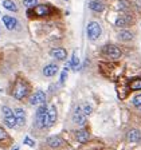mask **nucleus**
Returning <instances> with one entry per match:
<instances>
[{"mask_svg": "<svg viewBox=\"0 0 141 150\" xmlns=\"http://www.w3.org/2000/svg\"><path fill=\"white\" fill-rule=\"evenodd\" d=\"M4 123H6L8 127H16L18 126V122H16V118H15V114H12V115L9 117H4Z\"/></svg>", "mask_w": 141, "mask_h": 150, "instance_id": "nucleus-17", "label": "nucleus"}, {"mask_svg": "<svg viewBox=\"0 0 141 150\" xmlns=\"http://www.w3.org/2000/svg\"><path fill=\"white\" fill-rule=\"evenodd\" d=\"M56 107L54 105H51L48 109H47V127H51L56 122Z\"/></svg>", "mask_w": 141, "mask_h": 150, "instance_id": "nucleus-7", "label": "nucleus"}, {"mask_svg": "<svg viewBox=\"0 0 141 150\" xmlns=\"http://www.w3.org/2000/svg\"><path fill=\"white\" fill-rule=\"evenodd\" d=\"M101 32H102V30H101L98 23L91 22L88 24V36L90 40H97L98 38H100Z\"/></svg>", "mask_w": 141, "mask_h": 150, "instance_id": "nucleus-3", "label": "nucleus"}, {"mask_svg": "<svg viewBox=\"0 0 141 150\" xmlns=\"http://www.w3.org/2000/svg\"><path fill=\"white\" fill-rule=\"evenodd\" d=\"M89 7H90L93 11H95V12H101L103 9V4H101L100 1H91V3L89 4Z\"/></svg>", "mask_w": 141, "mask_h": 150, "instance_id": "nucleus-20", "label": "nucleus"}, {"mask_svg": "<svg viewBox=\"0 0 141 150\" xmlns=\"http://www.w3.org/2000/svg\"><path fill=\"white\" fill-rule=\"evenodd\" d=\"M26 145H28V146H31V147H34L35 146V142L31 139L30 137H24V141H23Z\"/></svg>", "mask_w": 141, "mask_h": 150, "instance_id": "nucleus-28", "label": "nucleus"}, {"mask_svg": "<svg viewBox=\"0 0 141 150\" xmlns=\"http://www.w3.org/2000/svg\"><path fill=\"white\" fill-rule=\"evenodd\" d=\"M129 87L132 90H141V79H135L133 82H130Z\"/></svg>", "mask_w": 141, "mask_h": 150, "instance_id": "nucleus-22", "label": "nucleus"}, {"mask_svg": "<svg viewBox=\"0 0 141 150\" xmlns=\"http://www.w3.org/2000/svg\"><path fill=\"white\" fill-rule=\"evenodd\" d=\"M118 38L121 39V40H130L132 38H133V35H132V32H129V31H126V30H124V31L120 32Z\"/></svg>", "mask_w": 141, "mask_h": 150, "instance_id": "nucleus-21", "label": "nucleus"}, {"mask_svg": "<svg viewBox=\"0 0 141 150\" xmlns=\"http://www.w3.org/2000/svg\"><path fill=\"white\" fill-rule=\"evenodd\" d=\"M47 109L48 107L46 105H41L39 109L36 111V115H35V125L38 126L39 129L47 127Z\"/></svg>", "mask_w": 141, "mask_h": 150, "instance_id": "nucleus-1", "label": "nucleus"}, {"mask_svg": "<svg viewBox=\"0 0 141 150\" xmlns=\"http://www.w3.org/2000/svg\"><path fill=\"white\" fill-rule=\"evenodd\" d=\"M14 114H15L18 126H24V123H26V112H24V110L20 109V107H18V109L14 110Z\"/></svg>", "mask_w": 141, "mask_h": 150, "instance_id": "nucleus-10", "label": "nucleus"}, {"mask_svg": "<svg viewBox=\"0 0 141 150\" xmlns=\"http://www.w3.org/2000/svg\"><path fill=\"white\" fill-rule=\"evenodd\" d=\"M28 91H30L28 84L23 81H19L18 83L15 84V88H14V91H12V95H14V98H16L18 100H22L27 97Z\"/></svg>", "mask_w": 141, "mask_h": 150, "instance_id": "nucleus-2", "label": "nucleus"}, {"mask_svg": "<svg viewBox=\"0 0 141 150\" xmlns=\"http://www.w3.org/2000/svg\"><path fill=\"white\" fill-rule=\"evenodd\" d=\"M12 150H19V146H14V149Z\"/></svg>", "mask_w": 141, "mask_h": 150, "instance_id": "nucleus-29", "label": "nucleus"}, {"mask_svg": "<svg viewBox=\"0 0 141 150\" xmlns=\"http://www.w3.org/2000/svg\"><path fill=\"white\" fill-rule=\"evenodd\" d=\"M46 102V94L42 90H38L35 94H32L31 98H30V103L32 106H41Z\"/></svg>", "mask_w": 141, "mask_h": 150, "instance_id": "nucleus-6", "label": "nucleus"}, {"mask_svg": "<svg viewBox=\"0 0 141 150\" xmlns=\"http://www.w3.org/2000/svg\"><path fill=\"white\" fill-rule=\"evenodd\" d=\"M38 3V0H23V4H24L26 8H31V7H35Z\"/></svg>", "mask_w": 141, "mask_h": 150, "instance_id": "nucleus-24", "label": "nucleus"}, {"mask_svg": "<svg viewBox=\"0 0 141 150\" xmlns=\"http://www.w3.org/2000/svg\"><path fill=\"white\" fill-rule=\"evenodd\" d=\"M70 67H71L74 71H77L79 67V59H78V56H77V52L73 54V58H71V62H70Z\"/></svg>", "mask_w": 141, "mask_h": 150, "instance_id": "nucleus-19", "label": "nucleus"}, {"mask_svg": "<svg viewBox=\"0 0 141 150\" xmlns=\"http://www.w3.org/2000/svg\"><path fill=\"white\" fill-rule=\"evenodd\" d=\"M56 72H58V64L51 63V64L44 66V69H43V75H44V76L51 78V76H54V75L56 74Z\"/></svg>", "mask_w": 141, "mask_h": 150, "instance_id": "nucleus-11", "label": "nucleus"}, {"mask_svg": "<svg viewBox=\"0 0 141 150\" xmlns=\"http://www.w3.org/2000/svg\"><path fill=\"white\" fill-rule=\"evenodd\" d=\"M1 112H3L4 117H9V115H12V114H14V111L9 109L8 106H3V107H1Z\"/></svg>", "mask_w": 141, "mask_h": 150, "instance_id": "nucleus-26", "label": "nucleus"}, {"mask_svg": "<svg viewBox=\"0 0 141 150\" xmlns=\"http://www.w3.org/2000/svg\"><path fill=\"white\" fill-rule=\"evenodd\" d=\"M47 145L51 147V149H58V147H62L63 146V139L61 137H58V135H51V137L47 138Z\"/></svg>", "mask_w": 141, "mask_h": 150, "instance_id": "nucleus-8", "label": "nucleus"}, {"mask_svg": "<svg viewBox=\"0 0 141 150\" xmlns=\"http://www.w3.org/2000/svg\"><path fill=\"white\" fill-rule=\"evenodd\" d=\"M66 1H67V0H66Z\"/></svg>", "mask_w": 141, "mask_h": 150, "instance_id": "nucleus-30", "label": "nucleus"}, {"mask_svg": "<svg viewBox=\"0 0 141 150\" xmlns=\"http://www.w3.org/2000/svg\"><path fill=\"white\" fill-rule=\"evenodd\" d=\"M50 7L46 6V4H39L34 8V16H38V18H43V16H47L50 13Z\"/></svg>", "mask_w": 141, "mask_h": 150, "instance_id": "nucleus-9", "label": "nucleus"}, {"mask_svg": "<svg viewBox=\"0 0 141 150\" xmlns=\"http://www.w3.org/2000/svg\"><path fill=\"white\" fill-rule=\"evenodd\" d=\"M3 23L6 24L7 30H14V28L16 27V19H14L12 16L4 15L3 16Z\"/></svg>", "mask_w": 141, "mask_h": 150, "instance_id": "nucleus-15", "label": "nucleus"}, {"mask_svg": "<svg viewBox=\"0 0 141 150\" xmlns=\"http://www.w3.org/2000/svg\"><path fill=\"white\" fill-rule=\"evenodd\" d=\"M75 137H77V141H78V142H81V144H86V142L89 141V138H90V134H89V131L86 130V129H81V130L77 131Z\"/></svg>", "mask_w": 141, "mask_h": 150, "instance_id": "nucleus-12", "label": "nucleus"}, {"mask_svg": "<svg viewBox=\"0 0 141 150\" xmlns=\"http://www.w3.org/2000/svg\"><path fill=\"white\" fill-rule=\"evenodd\" d=\"M82 110H83V112L86 114V117H88V115H90V114H91L93 107H91L89 103H83V105H82Z\"/></svg>", "mask_w": 141, "mask_h": 150, "instance_id": "nucleus-23", "label": "nucleus"}, {"mask_svg": "<svg viewBox=\"0 0 141 150\" xmlns=\"http://www.w3.org/2000/svg\"><path fill=\"white\" fill-rule=\"evenodd\" d=\"M103 54L109 56L110 59H118L121 56V50L114 44H108V46L103 47Z\"/></svg>", "mask_w": 141, "mask_h": 150, "instance_id": "nucleus-5", "label": "nucleus"}, {"mask_svg": "<svg viewBox=\"0 0 141 150\" xmlns=\"http://www.w3.org/2000/svg\"><path fill=\"white\" fill-rule=\"evenodd\" d=\"M51 55H53L55 59H58V60L66 59V51L63 50V48H54V50L51 51Z\"/></svg>", "mask_w": 141, "mask_h": 150, "instance_id": "nucleus-16", "label": "nucleus"}, {"mask_svg": "<svg viewBox=\"0 0 141 150\" xmlns=\"http://www.w3.org/2000/svg\"><path fill=\"white\" fill-rule=\"evenodd\" d=\"M133 105H135L136 109L141 110V94H140V95H137V97L133 98Z\"/></svg>", "mask_w": 141, "mask_h": 150, "instance_id": "nucleus-25", "label": "nucleus"}, {"mask_svg": "<svg viewBox=\"0 0 141 150\" xmlns=\"http://www.w3.org/2000/svg\"><path fill=\"white\" fill-rule=\"evenodd\" d=\"M3 7H4V8H7L8 11H14V12H16V11H18L16 4L14 3V1H11V0H4V1H3Z\"/></svg>", "mask_w": 141, "mask_h": 150, "instance_id": "nucleus-18", "label": "nucleus"}, {"mask_svg": "<svg viewBox=\"0 0 141 150\" xmlns=\"http://www.w3.org/2000/svg\"><path fill=\"white\" fill-rule=\"evenodd\" d=\"M130 23H133V19L129 15H121L116 20V25H118V27H126V25H129Z\"/></svg>", "mask_w": 141, "mask_h": 150, "instance_id": "nucleus-14", "label": "nucleus"}, {"mask_svg": "<svg viewBox=\"0 0 141 150\" xmlns=\"http://www.w3.org/2000/svg\"><path fill=\"white\" fill-rule=\"evenodd\" d=\"M73 121H74V123H77L79 126H83L86 123V114L82 110V106L75 107L74 112H73Z\"/></svg>", "mask_w": 141, "mask_h": 150, "instance_id": "nucleus-4", "label": "nucleus"}, {"mask_svg": "<svg viewBox=\"0 0 141 150\" xmlns=\"http://www.w3.org/2000/svg\"><path fill=\"white\" fill-rule=\"evenodd\" d=\"M126 138H128L129 142L135 144V142H138V141L141 139V133H140L138 130H136V129H132V130L128 131V134H126Z\"/></svg>", "mask_w": 141, "mask_h": 150, "instance_id": "nucleus-13", "label": "nucleus"}, {"mask_svg": "<svg viewBox=\"0 0 141 150\" xmlns=\"http://www.w3.org/2000/svg\"><path fill=\"white\" fill-rule=\"evenodd\" d=\"M6 139H8V134H7V131L3 127H0V141H6Z\"/></svg>", "mask_w": 141, "mask_h": 150, "instance_id": "nucleus-27", "label": "nucleus"}]
</instances>
